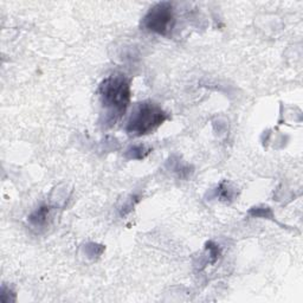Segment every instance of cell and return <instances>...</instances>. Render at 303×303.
<instances>
[{
    "mask_svg": "<svg viewBox=\"0 0 303 303\" xmlns=\"http://www.w3.org/2000/svg\"><path fill=\"white\" fill-rule=\"evenodd\" d=\"M206 249L210 251V257H211V263H216L218 261L220 256V249L217 244L213 243V242H208L206 243Z\"/></svg>",
    "mask_w": 303,
    "mask_h": 303,
    "instance_id": "cell-7",
    "label": "cell"
},
{
    "mask_svg": "<svg viewBox=\"0 0 303 303\" xmlns=\"http://www.w3.org/2000/svg\"><path fill=\"white\" fill-rule=\"evenodd\" d=\"M149 153H151V149L146 148L145 146L142 145H137V146H131L127 149L126 152V158L129 160H141L147 156Z\"/></svg>",
    "mask_w": 303,
    "mask_h": 303,
    "instance_id": "cell-5",
    "label": "cell"
},
{
    "mask_svg": "<svg viewBox=\"0 0 303 303\" xmlns=\"http://www.w3.org/2000/svg\"><path fill=\"white\" fill-rule=\"evenodd\" d=\"M99 101L105 108L106 127L115 126L124 115L130 103V80L124 75H110L105 78L97 89Z\"/></svg>",
    "mask_w": 303,
    "mask_h": 303,
    "instance_id": "cell-1",
    "label": "cell"
},
{
    "mask_svg": "<svg viewBox=\"0 0 303 303\" xmlns=\"http://www.w3.org/2000/svg\"><path fill=\"white\" fill-rule=\"evenodd\" d=\"M176 18L171 3H158L152 6L146 16L142 18L141 27L160 36H169L172 32Z\"/></svg>",
    "mask_w": 303,
    "mask_h": 303,
    "instance_id": "cell-3",
    "label": "cell"
},
{
    "mask_svg": "<svg viewBox=\"0 0 303 303\" xmlns=\"http://www.w3.org/2000/svg\"><path fill=\"white\" fill-rule=\"evenodd\" d=\"M167 119L169 114L159 105L151 101L141 102L131 113L126 124V131L134 138L145 137L158 129Z\"/></svg>",
    "mask_w": 303,
    "mask_h": 303,
    "instance_id": "cell-2",
    "label": "cell"
},
{
    "mask_svg": "<svg viewBox=\"0 0 303 303\" xmlns=\"http://www.w3.org/2000/svg\"><path fill=\"white\" fill-rule=\"evenodd\" d=\"M50 211H51V208L49 205H42L41 208L28 216V223L33 227H44L48 224Z\"/></svg>",
    "mask_w": 303,
    "mask_h": 303,
    "instance_id": "cell-4",
    "label": "cell"
},
{
    "mask_svg": "<svg viewBox=\"0 0 303 303\" xmlns=\"http://www.w3.org/2000/svg\"><path fill=\"white\" fill-rule=\"evenodd\" d=\"M250 215L255 216V217H268V216H272V211L266 208V209H261V208H254L251 210Z\"/></svg>",
    "mask_w": 303,
    "mask_h": 303,
    "instance_id": "cell-8",
    "label": "cell"
},
{
    "mask_svg": "<svg viewBox=\"0 0 303 303\" xmlns=\"http://www.w3.org/2000/svg\"><path fill=\"white\" fill-rule=\"evenodd\" d=\"M216 195L220 199V200L231 201L234 197V191L230 187V185L227 184L226 181H223V183L219 184L218 188H217Z\"/></svg>",
    "mask_w": 303,
    "mask_h": 303,
    "instance_id": "cell-6",
    "label": "cell"
}]
</instances>
